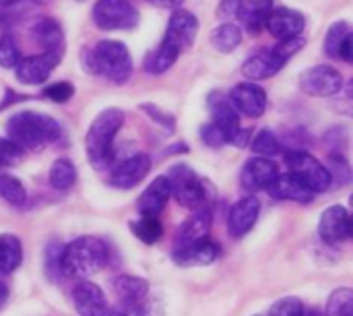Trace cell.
I'll use <instances>...</instances> for the list:
<instances>
[{"label": "cell", "mask_w": 353, "mask_h": 316, "mask_svg": "<svg viewBox=\"0 0 353 316\" xmlns=\"http://www.w3.org/2000/svg\"><path fill=\"white\" fill-rule=\"evenodd\" d=\"M279 174L277 164L271 157H250L242 172H240V186L246 192H259V190H267V186L275 180V176Z\"/></svg>", "instance_id": "obj_14"}, {"label": "cell", "mask_w": 353, "mask_h": 316, "mask_svg": "<svg viewBox=\"0 0 353 316\" xmlns=\"http://www.w3.org/2000/svg\"><path fill=\"white\" fill-rule=\"evenodd\" d=\"M31 39L41 48V52H50L56 56H62L64 52V31L60 23L52 17H41L31 25L29 31Z\"/></svg>", "instance_id": "obj_21"}, {"label": "cell", "mask_w": 353, "mask_h": 316, "mask_svg": "<svg viewBox=\"0 0 353 316\" xmlns=\"http://www.w3.org/2000/svg\"><path fill=\"white\" fill-rule=\"evenodd\" d=\"M0 199L6 201L8 205L21 207L27 201V190L19 178L10 174H0Z\"/></svg>", "instance_id": "obj_34"}, {"label": "cell", "mask_w": 353, "mask_h": 316, "mask_svg": "<svg viewBox=\"0 0 353 316\" xmlns=\"http://www.w3.org/2000/svg\"><path fill=\"white\" fill-rule=\"evenodd\" d=\"M151 120H155V124H159L168 135L176 130V118L172 114H165L159 106H153V103H141L139 106Z\"/></svg>", "instance_id": "obj_41"}, {"label": "cell", "mask_w": 353, "mask_h": 316, "mask_svg": "<svg viewBox=\"0 0 353 316\" xmlns=\"http://www.w3.org/2000/svg\"><path fill=\"white\" fill-rule=\"evenodd\" d=\"M180 54H182V52H180L174 43H170L168 39H163V41L157 46V50H153V52L145 58L143 68H145V72H149V75H163V72H168V70L176 64V60H178Z\"/></svg>", "instance_id": "obj_27"}, {"label": "cell", "mask_w": 353, "mask_h": 316, "mask_svg": "<svg viewBox=\"0 0 353 316\" xmlns=\"http://www.w3.org/2000/svg\"><path fill=\"white\" fill-rule=\"evenodd\" d=\"M118 298L122 302H132V304H141L147 300L149 296V282L137 275H128V273H120L114 277L112 282Z\"/></svg>", "instance_id": "obj_26"}, {"label": "cell", "mask_w": 353, "mask_h": 316, "mask_svg": "<svg viewBox=\"0 0 353 316\" xmlns=\"http://www.w3.org/2000/svg\"><path fill=\"white\" fill-rule=\"evenodd\" d=\"M319 236L325 244L337 246L352 238V215L343 205H331L321 213Z\"/></svg>", "instance_id": "obj_9"}, {"label": "cell", "mask_w": 353, "mask_h": 316, "mask_svg": "<svg viewBox=\"0 0 353 316\" xmlns=\"http://www.w3.org/2000/svg\"><path fill=\"white\" fill-rule=\"evenodd\" d=\"M199 33V19L194 12L186 10V8H174L170 21H168V29H165V37L170 43H174L180 52L192 48L194 39Z\"/></svg>", "instance_id": "obj_13"}, {"label": "cell", "mask_w": 353, "mask_h": 316, "mask_svg": "<svg viewBox=\"0 0 353 316\" xmlns=\"http://www.w3.org/2000/svg\"><path fill=\"white\" fill-rule=\"evenodd\" d=\"M353 37L352 25L347 21H335L329 31H327V37H325V52L329 58H339V52H341V46Z\"/></svg>", "instance_id": "obj_32"}, {"label": "cell", "mask_w": 353, "mask_h": 316, "mask_svg": "<svg viewBox=\"0 0 353 316\" xmlns=\"http://www.w3.org/2000/svg\"><path fill=\"white\" fill-rule=\"evenodd\" d=\"M81 66L87 75L103 77L114 85H124L132 75V56L122 41L101 39L93 48L81 50Z\"/></svg>", "instance_id": "obj_1"}, {"label": "cell", "mask_w": 353, "mask_h": 316, "mask_svg": "<svg viewBox=\"0 0 353 316\" xmlns=\"http://www.w3.org/2000/svg\"><path fill=\"white\" fill-rule=\"evenodd\" d=\"M306 27V17L296 10V8H288V6H279V8H271L265 29L275 37V39H290V37H298L302 35Z\"/></svg>", "instance_id": "obj_17"}, {"label": "cell", "mask_w": 353, "mask_h": 316, "mask_svg": "<svg viewBox=\"0 0 353 316\" xmlns=\"http://www.w3.org/2000/svg\"><path fill=\"white\" fill-rule=\"evenodd\" d=\"M110 250L103 240L93 236H81L62 246L60 273L70 279H87L108 265Z\"/></svg>", "instance_id": "obj_4"}, {"label": "cell", "mask_w": 353, "mask_h": 316, "mask_svg": "<svg viewBox=\"0 0 353 316\" xmlns=\"http://www.w3.org/2000/svg\"><path fill=\"white\" fill-rule=\"evenodd\" d=\"M62 128L56 118L39 112H17L6 120V137L14 141L23 151H43L50 143H56Z\"/></svg>", "instance_id": "obj_2"}, {"label": "cell", "mask_w": 353, "mask_h": 316, "mask_svg": "<svg viewBox=\"0 0 353 316\" xmlns=\"http://www.w3.org/2000/svg\"><path fill=\"white\" fill-rule=\"evenodd\" d=\"M325 316H353L352 288H337L327 300Z\"/></svg>", "instance_id": "obj_35"}, {"label": "cell", "mask_w": 353, "mask_h": 316, "mask_svg": "<svg viewBox=\"0 0 353 316\" xmlns=\"http://www.w3.org/2000/svg\"><path fill=\"white\" fill-rule=\"evenodd\" d=\"M211 224H213L211 209H196L186 221H182V226L178 230V236H176V246L174 248L199 242L203 238H209Z\"/></svg>", "instance_id": "obj_23"}, {"label": "cell", "mask_w": 353, "mask_h": 316, "mask_svg": "<svg viewBox=\"0 0 353 316\" xmlns=\"http://www.w3.org/2000/svg\"><path fill=\"white\" fill-rule=\"evenodd\" d=\"M23 159V149L8 137H0V168L17 166Z\"/></svg>", "instance_id": "obj_40"}, {"label": "cell", "mask_w": 353, "mask_h": 316, "mask_svg": "<svg viewBox=\"0 0 353 316\" xmlns=\"http://www.w3.org/2000/svg\"><path fill=\"white\" fill-rule=\"evenodd\" d=\"M219 257H221V246L209 238L172 250V261L178 267H207L213 265Z\"/></svg>", "instance_id": "obj_15"}, {"label": "cell", "mask_w": 353, "mask_h": 316, "mask_svg": "<svg viewBox=\"0 0 353 316\" xmlns=\"http://www.w3.org/2000/svg\"><path fill=\"white\" fill-rule=\"evenodd\" d=\"M343 85V75L331 64H314L300 75V89L310 97H335Z\"/></svg>", "instance_id": "obj_8"}, {"label": "cell", "mask_w": 353, "mask_h": 316, "mask_svg": "<svg viewBox=\"0 0 353 316\" xmlns=\"http://www.w3.org/2000/svg\"><path fill=\"white\" fill-rule=\"evenodd\" d=\"M172 197L170 182L165 176H157L139 197L137 201V211L143 217H159V213L165 209L168 201Z\"/></svg>", "instance_id": "obj_22"}, {"label": "cell", "mask_w": 353, "mask_h": 316, "mask_svg": "<svg viewBox=\"0 0 353 316\" xmlns=\"http://www.w3.org/2000/svg\"><path fill=\"white\" fill-rule=\"evenodd\" d=\"M93 23L105 31H130L139 25V10L128 0H97Z\"/></svg>", "instance_id": "obj_7"}, {"label": "cell", "mask_w": 353, "mask_h": 316, "mask_svg": "<svg viewBox=\"0 0 353 316\" xmlns=\"http://www.w3.org/2000/svg\"><path fill=\"white\" fill-rule=\"evenodd\" d=\"M306 46V39L302 37V35H298V37H290V39H279V43L273 48L277 54H281L285 60H290L294 54H298L302 48Z\"/></svg>", "instance_id": "obj_44"}, {"label": "cell", "mask_w": 353, "mask_h": 316, "mask_svg": "<svg viewBox=\"0 0 353 316\" xmlns=\"http://www.w3.org/2000/svg\"><path fill=\"white\" fill-rule=\"evenodd\" d=\"M290 60H285L281 54H277L273 48L271 50H259L254 54H250L244 64H242V75L248 79V81H265V79H271L275 77L277 72L283 70V66L288 64Z\"/></svg>", "instance_id": "obj_18"}, {"label": "cell", "mask_w": 353, "mask_h": 316, "mask_svg": "<svg viewBox=\"0 0 353 316\" xmlns=\"http://www.w3.org/2000/svg\"><path fill=\"white\" fill-rule=\"evenodd\" d=\"M304 310V302L298 296H285L271 304L267 316H300Z\"/></svg>", "instance_id": "obj_37"}, {"label": "cell", "mask_w": 353, "mask_h": 316, "mask_svg": "<svg viewBox=\"0 0 353 316\" xmlns=\"http://www.w3.org/2000/svg\"><path fill=\"white\" fill-rule=\"evenodd\" d=\"M300 316H323L319 310H314V308H308V306H304V310H302V315Z\"/></svg>", "instance_id": "obj_49"}, {"label": "cell", "mask_w": 353, "mask_h": 316, "mask_svg": "<svg viewBox=\"0 0 353 316\" xmlns=\"http://www.w3.org/2000/svg\"><path fill=\"white\" fill-rule=\"evenodd\" d=\"M60 58L62 56H56L50 52H41V54L21 58L14 66L17 81L23 85H29V87L46 83L48 77L52 75V70L60 64Z\"/></svg>", "instance_id": "obj_10"}, {"label": "cell", "mask_w": 353, "mask_h": 316, "mask_svg": "<svg viewBox=\"0 0 353 316\" xmlns=\"http://www.w3.org/2000/svg\"><path fill=\"white\" fill-rule=\"evenodd\" d=\"M261 215V201L254 195H248L244 199H240L238 203L232 205L230 213H228V232L232 238H242L246 236L254 224L259 221Z\"/></svg>", "instance_id": "obj_19"}, {"label": "cell", "mask_w": 353, "mask_h": 316, "mask_svg": "<svg viewBox=\"0 0 353 316\" xmlns=\"http://www.w3.org/2000/svg\"><path fill=\"white\" fill-rule=\"evenodd\" d=\"M74 2H85V0H74Z\"/></svg>", "instance_id": "obj_51"}, {"label": "cell", "mask_w": 353, "mask_h": 316, "mask_svg": "<svg viewBox=\"0 0 353 316\" xmlns=\"http://www.w3.org/2000/svg\"><path fill=\"white\" fill-rule=\"evenodd\" d=\"M283 159H285L290 174L296 176L314 195H319V192L323 195L333 186L329 168L325 164H321L312 153H308L304 149H290V151H285Z\"/></svg>", "instance_id": "obj_6"}, {"label": "cell", "mask_w": 353, "mask_h": 316, "mask_svg": "<svg viewBox=\"0 0 353 316\" xmlns=\"http://www.w3.org/2000/svg\"><path fill=\"white\" fill-rule=\"evenodd\" d=\"M122 124H124V114L118 108L101 110L89 124V130L85 135V151L89 164L97 172H105L114 164L116 157L114 139L120 132Z\"/></svg>", "instance_id": "obj_3"}, {"label": "cell", "mask_w": 353, "mask_h": 316, "mask_svg": "<svg viewBox=\"0 0 353 316\" xmlns=\"http://www.w3.org/2000/svg\"><path fill=\"white\" fill-rule=\"evenodd\" d=\"M33 2H37V4H46V2H50V0H33Z\"/></svg>", "instance_id": "obj_50"}, {"label": "cell", "mask_w": 353, "mask_h": 316, "mask_svg": "<svg viewBox=\"0 0 353 316\" xmlns=\"http://www.w3.org/2000/svg\"><path fill=\"white\" fill-rule=\"evenodd\" d=\"M170 182L172 197L176 203L184 209H209L213 201V186L203 180L190 166L186 164H176L168 170L165 174Z\"/></svg>", "instance_id": "obj_5"}, {"label": "cell", "mask_w": 353, "mask_h": 316, "mask_svg": "<svg viewBox=\"0 0 353 316\" xmlns=\"http://www.w3.org/2000/svg\"><path fill=\"white\" fill-rule=\"evenodd\" d=\"M19 60H21V52H19L17 41L10 35L0 37V66L2 68H14Z\"/></svg>", "instance_id": "obj_39"}, {"label": "cell", "mask_w": 353, "mask_h": 316, "mask_svg": "<svg viewBox=\"0 0 353 316\" xmlns=\"http://www.w3.org/2000/svg\"><path fill=\"white\" fill-rule=\"evenodd\" d=\"M153 313H155L153 304H145V302H141V304L120 302V304H116L112 308L108 306V310H105L103 316H153Z\"/></svg>", "instance_id": "obj_38"}, {"label": "cell", "mask_w": 353, "mask_h": 316, "mask_svg": "<svg viewBox=\"0 0 353 316\" xmlns=\"http://www.w3.org/2000/svg\"><path fill=\"white\" fill-rule=\"evenodd\" d=\"M128 226H130V232L134 234V238L147 246L157 244L163 236V226L159 224L157 217H143L141 215L139 219H132Z\"/></svg>", "instance_id": "obj_31"}, {"label": "cell", "mask_w": 353, "mask_h": 316, "mask_svg": "<svg viewBox=\"0 0 353 316\" xmlns=\"http://www.w3.org/2000/svg\"><path fill=\"white\" fill-rule=\"evenodd\" d=\"M271 8L273 0H238V21L248 33L256 35L265 29Z\"/></svg>", "instance_id": "obj_24"}, {"label": "cell", "mask_w": 353, "mask_h": 316, "mask_svg": "<svg viewBox=\"0 0 353 316\" xmlns=\"http://www.w3.org/2000/svg\"><path fill=\"white\" fill-rule=\"evenodd\" d=\"M256 316H265V315H256Z\"/></svg>", "instance_id": "obj_52"}, {"label": "cell", "mask_w": 353, "mask_h": 316, "mask_svg": "<svg viewBox=\"0 0 353 316\" xmlns=\"http://www.w3.org/2000/svg\"><path fill=\"white\" fill-rule=\"evenodd\" d=\"M70 296H72V306L79 316H103L108 310V300L103 290L89 279H79Z\"/></svg>", "instance_id": "obj_16"}, {"label": "cell", "mask_w": 353, "mask_h": 316, "mask_svg": "<svg viewBox=\"0 0 353 316\" xmlns=\"http://www.w3.org/2000/svg\"><path fill=\"white\" fill-rule=\"evenodd\" d=\"M43 95H46L48 99L56 101V103H64V101H68V99L74 95V85L68 83V81H58V83L46 87Z\"/></svg>", "instance_id": "obj_43"}, {"label": "cell", "mask_w": 353, "mask_h": 316, "mask_svg": "<svg viewBox=\"0 0 353 316\" xmlns=\"http://www.w3.org/2000/svg\"><path fill=\"white\" fill-rule=\"evenodd\" d=\"M267 192L275 201H290V203H300L308 205L314 201V192L308 190L296 176L288 174H277L275 180L267 186Z\"/></svg>", "instance_id": "obj_20"}, {"label": "cell", "mask_w": 353, "mask_h": 316, "mask_svg": "<svg viewBox=\"0 0 353 316\" xmlns=\"http://www.w3.org/2000/svg\"><path fill=\"white\" fill-rule=\"evenodd\" d=\"M248 147L252 149L254 155H261V157H275V155L281 153V141H279L277 135L271 132L269 128L259 130V132L250 139Z\"/></svg>", "instance_id": "obj_33"}, {"label": "cell", "mask_w": 353, "mask_h": 316, "mask_svg": "<svg viewBox=\"0 0 353 316\" xmlns=\"http://www.w3.org/2000/svg\"><path fill=\"white\" fill-rule=\"evenodd\" d=\"M23 263V246L14 234L0 236V273H14Z\"/></svg>", "instance_id": "obj_28"}, {"label": "cell", "mask_w": 353, "mask_h": 316, "mask_svg": "<svg viewBox=\"0 0 353 316\" xmlns=\"http://www.w3.org/2000/svg\"><path fill=\"white\" fill-rule=\"evenodd\" d=\"M149 4L157 6V8H168V10H174V8H180L184 0H147Z\"/></svg>", "instance_id": "obj_46"}, {"label": "cell", "mask_w": 353, "mask_h": 316, "mask_svg": "<svg viewBox=\"0 0 353 316\" xmlns=\"http://www.w3.org/2000/svg\"><path fill=\"white\" fill-rule=\"evenodd\" d=\"M151 170V157L147 153H137L124 161H120L114 170H110V186L118 190H130L139 186Z\"/></svg>", "instance_id": "obj_12"}, {"label": "cell", "mask_w": 353, "mask_h": 316, "mask_svg": "<svg viewBox=\"0 0 353 316\" xmlns=\"http://www.w3.org/2000/svg\"><path fill=\"white\" fill-rule=\"evenodd\" d=\"M201 141H203L207 147H213V149H219V147L228 145L225 132H223L217 124H213V122L201 126Z\"/></svg>", "instance_id": "obj_42"}, {"label": "cell", "mask_w": 353, "mask_h": 316, "mask_svg": "<svg viewBox=\"0 0 353 316\" xmlns=\"http://www.w3.org/2000/svg\"><path fill=\"white\" fill-rule=\"evenodd\" d=\"M77 182V166L66 159L60 157L50 166V186L56 190H68L72 188Z\"/></svg>", "instance_id": "obj_30"}, {"label": "cell", "mask_w": 353, "mask_h": 316, "mask_svg": "<svg viewBox=\"0 0 353 316\" xmlns=\"http://www.w3.org/2000/svg\"><path fill=\"white\" fill-rule=\"evenodd\" d=\"M217 17L223 21H236L238 19V0H221L217 6Z\"/></svg>", "instance_id": "obj_45"}, {"label": "cell", "mask_w": 353, "mask_h": 316, "mask_svg": "<svg viewBox=\"0 0 353 316\" xmlns=\"http://www.w3.org/2000/svg\"><path fill=\"white\" fill-rule=\"evenodd\" d=\"M211 43L221 54H232L242 43V29L234 21H223L211 31Z\"/></svg>", "instance_id": "obj_29"}, {"label": "cell", "mask_w": 353, "mask_h": 316, "mask_svg": "<svg viewBox=\"0 0 353 316\" xmlns=\"http://www.w3.org/2000/svg\"><path fill=\"white\" fill-rule=\"evenodd\" d=\"M228 99L236 108V112L246 118H261L267 110V93L254 81H244L232 87Z\"/></svg>", "instance_id": "obj_11"}, {"label": "cell", "mask_w": 353, "mask_h": 316, "mask_svg": "<svg viewBox=\"0 0 353 316\" xmlns=\"http://www.w3.org/2000/svg\"><path fill=\"white\" fill-rule=\"evenodd\" d=\"M6 302H8V286L0 279V310L6 306Z\"/></svg>", "instance_id": "obj_47"}, {"label": "cell", "mask_w": 353, "mask_h": 316, "mask_svg": "<svg viewBox=\"0 0 353 316\" xmlns=\"http://www.w3.org/2000/svg\"><path fill=\"white\" fill-rule=\"evenodd\" d=\"M209 110H211V122L217 124L225 137H228V145L230 139L236 135V130L240 128V114L236 112V108L230 103L228 97H221L219 93H213L209 97Z\"/></svg>", "instance_id": "obj_25"}, {"label": "cell", "mask_w": 353, "mask_h": 316, "mask_svg": "<svg viewBox=\"0 0 353 316\" xmlns=\"http://www.w3.org/2000/svg\"><path fill=\"white\" fill-rule=\"evenodd\" d=\"M19 2H23V0H0V8H10Z\"/></svg>", "instance_id": "obj_48"}, {"label": "cell", "mask_w": 353, "mask_h": 316, "mask_svg": "<svg viewBox=\"0 0 353 316\" xmlns=\"http://www.w3.org/2000/svg\"><path fill=\"white\" fill-rule=\"evenodd\" d=\"M62 246L58 240H52L48 246H46V253H43V269H46V275L50 282H60L62 273H60V255H62Z\"/></svg>", "instance_id": "obj_36"}]
</instances>
